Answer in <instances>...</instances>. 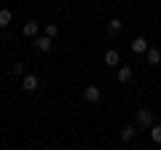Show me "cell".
Returning <instances> with one entry per match:
<instances>
[{
	"label": "cell",
	"mask_w": 161,
	"mask_h": 150,
	"mask_svg": "<svg viewBox=\"0 0 161 150\" xmlns=\"http://www.w3.org/2000/svg\"><path fill=\"white\" fill-rule=\"evenodd\" d=\"M11 19H14V13L8 11V8H0V27H8Z\"/></svg>",
	"instance_id": "obj_10"
},
{
	"label": "cell",
	"mask_w": 161,
	"mask_h": 150,
	"mask_svg": "<svg viewBox=\"0 0 161 150\" xmlns=\"http://www.w3.org/2000/svg\"><path fill=\"white\" fill-rule=\"evenodd\" d=\"M35 51L48 54V51H51V38H48V35H43V38H35Z\"/></svg>",
	"instance_id": "obj_3"
},
{
	"label": "cell",
	"mask_w": 161,
	"mask_h": 150,
	"mask_svg": "<svg viewBox=\"0 0 161 150\" xmlns=\"http://www.w3.org/2000/svg\"><path fill=\"white\" fill-rule=\"evenodd\" d=\"M0 88H3V81H0Z\"/></svg>",
	"instance_id": "obj_16"
},
{
	"label": "cell",
	"mask_w": 161,
	"mask_h": 150,
	"mask_svg": "<svg viewBox=\"0 0 161 150\" xmlns=\"http://www.w3.org/2000/svg\"><path fill=\"white\" fill-rule=\"evenodd\" d=\"M118 62H121V54L115 51V48H110V51H105V64H108V67H115Z\"/></svg>",
	"instance_id": "obj_7"
},
{
	"label": "cell",
	"mask_w": 161,
	"mask_h": 150,
	"mask_svg": "<svg viewBox=\"0 0 161 150\" xmlns=\"http://www.w3.org/2000/svg\"><path fill=\"white\" fill-rule=\"evenodd\" d=\"M11 72H14V75H24V64H22V62H16V64L11 67Z\"/></svg>",
	"instance_id": "obj_15"
},
{
	"label": "cell",
	"mask_w": 161,
	"mask_h": 150,
	"mask_svg": "<svg viewBox=\"0 0 161 150\" xmlns=\"http://www.w3.org/2000/svg\"><path fill=\"white\" fill-rule=\"evenodd\" d=\"M148 40H145V38H142V35H140V38H134V40H132V51L134 54H145V51H148Z\"/></svg>",
	"instance_id": "obj_6"
},
{
	"label": "cell",
	"mask_w": 161,
	"mask_h": 150,
	"mask_svg": "<svg viewBox=\"0 0 161 150\" xmlns=\"http://www.w3.org/2000/svg\"><path fill=\"white\" fill-rule=\"evenodd\" d=\"M83 97H86V102L97 104V102H99V97H102V91H99L97 86H86V91H83Z\"/></svg>",
	"instance_id": "obj_4"
},
{
	"label": "cell",
	"mask_w": 161,
	"mask_h": 150,
	"mask_svg": "<svg viewBox=\"0 0 161 150\" xmlns=\"http://www.w3.org/2000/svg\"><path fill=\"white\" fill-rule=\"evenodd\" d=\"M150 139H153L156 145H161V126H158V123H153V126H150Z\"/></svg>",
	"instance_id": "obj_13"
},
{
	"label": "cell",
	"mask_w": 161,
	"mask_h": 150,
	"mask_svg": "<svg viewBox=\"0 0 161 150\" xmlns=\"http://www.w3.org/2000/svg\"><path fill=\"white\" fill-rule=\"evenodd\" d=\"M22 32H24V38H38V32H40V24L38 22H27L22 27Z\"/></svg>",
	"instance_id": "obj_5"
},
{
	"label": "cell",
	"mask_w": 161,
	"mask_h": 150,
	"mask_svg": "<svg viewBox=\"0 0 161 150\" xmlns=\"http://www.w3.org/2000/svg\"><path fill=\"white\" fill-rule=\"evenodd\" d=\"M43 32H46L48 38H57V35H59V27H57V24H46V27H43Z\"/></svg>",
	"instance_id": "obj_14"
},
{
	"label": "cell",
	"mask_w": 161,
	"mask_h": 150,
	"mask_svg": "<svg viewBox=\"0 0 161 150\" xmlns=\"http://www.w3.org/2000/svg\"><path fill=\"white\" fill-rule=\"evenodd\" d=\"M121 29H124V24H121V19H110V22H108V32H110V35H118Z\"/></svg>",
	"instance_id": "obj_8"
},
{
	"label": "cell",
	"mask_w": 161,
	"mask_h": 150,
	"mask_svg": "<svg viewBox=\"0 0 161 150\" xmlns=\"http://www.w3.org/2000/svg\"><path fill=\"white\" fill-rule=\"evenodd\" d=\"M145 56H148L150 64H158V62H161V51H158V48H148V51H145Z\"/></svg>",
	"instance_id": "obj_9"
},
{
	"label": "cell",
	"mask_w": 161,
	"mask_h": 150,
	"mask_svg": "<svg viewBox=\"0 0 161 150\" xmlns=\"http://www.w3.org/2000/svg\"><path fill=\"white\" fill-rule=\"evenodd\" d=\"M137 123L142 129H150L153 126V113H150V110H137Z\"/></svg>",
	"instance_id": "obj_2"
},
{
	"label": "cell",
	"mask_w": 161,
	"mask_h": 150,
	"mask_svg": "<svg viewBox=\"0 0 161 150\" xmlns=\"http://www.w3.org/2000/svg\"><path fill=\"white\" fill-rule=\"evenodd\" d=\"M38 86H40L38 75H32V72H24L22 75V88H24V91H38Z\"/></svg>",
	"instance_id": "obj_1"
},
{
	"label": "cell",
	"mask_w": 161,
	"mask_h": 150,
	"mask_svg": "<svg viewBox=\"0 0 161 150\" xmlns=\"http://www.w3.org/2000/svg\"><path fill=\"white\" fill-rule=\"evenodd\" d=\"M118 81L121 83H129V81H132V67H121L118 70Z\"/></svg>",
	"instance_id": "obj_12"
},
{
	"label": "cell",
	"mask_w": 161,
	"mask_h": 150,
	"mask_svg": "<svg viewBox=\"0 0 161 150\" xmlns=\"http://www.w3.org/2000/svg\"><path fill=\"white\" fill-rule=\"evenodd\" d=\"M134 134H137V131H134V126H124V129H121V139H124V142H132Z\"/></svg>",
	"instance_id": "obj_11"
}]
</instances>
